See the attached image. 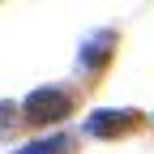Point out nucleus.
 <instances>
[{
    "instance_id": "1",
    "label": "nucleus",
    "mask_w": 154,
    "mask_h": 154,
    "mask_svg": "<svg viewBox=\"0 0 154 154\" xmlns=\"http://www.w3.org/2000/svg\"><path fill=\"white\" fill-rule=\"evenodd\" d=\"M69 111H73V99L60 86H38V90L26 94V103H22V116L30 124H56V120H64Z\"/></svg>"
},
{
    "instance_id": "2",
    "label": "nucleus",
    "mask_w": 154,
    "mask_h": 154,
    "mask_svg": "<svg viewBox=\"0 0 154 154\" xmlns=\"http://www.w3.org/2000/svg\"><path fill=\"white\" fill-rule=\"evenodd\" d=\"M137 120H141L137 111H111V107H99V111L86 120V133H94L99 141H116L120 133L137 128Z\"/></svg>"
},
{
    "instance_id": "3",
    "label": "nucleus",
    "mask_w": 154,
    "mask_h": 154,
    "mask_svg": "<svg viewBox=\"0 0 154 154\" xmlns=\"http://www.w3.org/2000/svg\"><path fill=\"white\" fill-rule=\"evenodd\" d=\"M13 154H73V137H64V133H51V137H38L22 150H13Z\"/></svg>"
},
{
    "instance_id": "4",
    "label": "nucleus",
    "mask_w": 154,
    "mask_h": 154,
    "mask_svg": "<svg viewBox=\"0 0 154 154\" xmlns=\"http://www.w3.org/2000/svg\"><path fill=\"white\" fill-rule=\"evenodd\" d=\"M111 38H116L111 30H103V34H94V38H90V43H86V51H82V69H94V60H99V64L107 60V51H111Z\"/></svg>"
},
{
    "instance_id": "5",
    "label": "nucleus",
    "mask_w": 154,
    "mask_h": 154,
    "mask_svg": "<svg viewBox=\"0 0 154 154\" xmlns=\"http://www.w3.org/2000/svg\"><path fill=\"white\" fill-rule=\"evenodd\" d=\"M17 124V111H13V103H0V133H9Z\"/></svg>"
}]
</instances>
